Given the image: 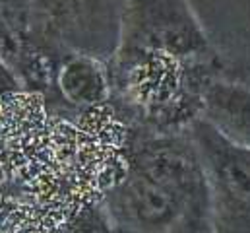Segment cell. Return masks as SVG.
Wrapping results in <instances>:
<instances>
[{"instance_id":"obj_3","label":"cell","mask_w":250,"mask_h":233,"mask_svg":"<svg viewBox=\"0 0 250 233\" xmlns=\"http://www.w3.org/2000/svg\"><path fill=\"white\" fill-rule=\"evenodd\" d=\"M149 51H167L194 62L217 60L188 0H125L117 49L107 68H119Z\"/></svg>"},{"instance_id":"obj_4","label":"cell","mask_w":250,"mask_h":233,"mask_svg":"<svg viewBox=\"0 0 250 233\" xmlns=\"http://www.w3.org/2000/svg\"><path fill=\"white\" fill-rule=\"evenodd\" d=\"M188 130L206 175L213 233H250V148L231 142L202 116Z\"/></svg>"},{"instance_id":"obj_1","label":"cell","mask_w":250,"mask_h":233,"mask_svg":"<svg viewBox=\"0 0 250 233\" xmlns=\"http://www.w3.org/2000/svg\"><path fill=\"white\" fill-rule=\"evenodd\" d=\"M128 132L111 101L64 116L39 90H0V185L64 230L125 177Z\"/></svg>"},{"instance_id":"obj_7","label":"cell","mask_w":250,"mask_h":233,"mask_svg":"<svg viewBox=\"0 0 250 233\" xmlns=\"http://www.w3.org/2000/svg\"><path fill=\"white\" fill-rule=\"evenodd\" d=\"M64 233H119L115 230L111 218L107 216L103 204H93L82 210L66 228Z\"/></svg>"},{"instance_id":"obj_2","label":"cell","mask_w":250,"mask_h":233,"mask_svg":"<svg viewBox=\"0 0 250 233\" xmlns=\"http://www.w3.org/2000/svg\"><path fill=\"white\" fill-rule=\"evenodd\" d=\"M128 167L101 200L119 233H213L209 194L190 130L128 124Z\"/></svg>"},{"instance_id":"obj_5","label":"cell","mask_w":250,"mask_h":233,"mask_svg":"<svg viewBox=\"0 0 250 233\" xmlns=\"http://www.w3.org/2000/svg\"><path fill=\"white\" fill-rule=\"evenodd\" d=\"M202 118L231 142L250 148V86L213 78L204 90Z\"/></svg>"},{"instance_id":"obj_6","label":"cell","mask_w":250,"mask_h":233,"mask_svg":"<svg viewBox=\"0 0 250 233\" xmlns=\"http://www.w3.org/2000/svg\"><path fill=\"white\" fill-rule=\"evenodd\" d=\"M62 97L78 111L109 103L113 97L107 62L91 55L74 53L66 58L57 74Z\"/></svg>"}]
</instances>
